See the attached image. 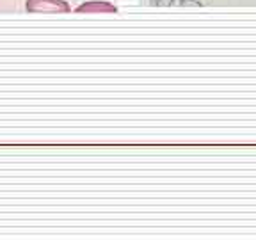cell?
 Segmentation results:
<instances>
[{
  "mask_svg": "<svg viewBox=\"0 0 256 240\" xmlns=\"http://www.w3.org/2000/svg\"><path fill=\"white\" fill-rule=\"evenodd\" d=\"M28 12H70L72 8L64 0H27Z\"/></svg>",
  "mask_w": 256,
  "mask_h": 240,
  "instance_id": "1",
  "label": "cell"
},
{
  "mask_svg": "<svg viewBox=\"0 0 256 240\" xmlns=\"http://www.w3.org/2000/svg\"><path fill=\"white\" fill-rule=\"evenodd\" d=\"M76 12H116L118 9L108 2H86L75 9Z\"/></svg>",
  "mask_w": 256,
  "mask_h": 240,
  "instance_id": "2",
  "label": "cell"
}]
</instances>
